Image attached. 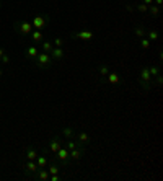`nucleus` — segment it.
<instances>
[{
  "mask_svg": "<svg viewBox=\"0 0 163 181\" xmlns=\"http://www.w3.org/2000/svg\"><path fill=\"white\" fill-rule=\"evenodd\" d=\"M145 36H147V39L150 41H157L158 39V31L150 28V30H145Z\"/></svg>",
  "mask_w": 163,
  "mask_h": 181,
  "instance_id": "4468645a",
  "label": "nucleus"
},
{
  "mask_svg": "<svg viewBox=\"0 0 163 181\" xmlns=\"http://www.w3.org/2000/svg\"><path fill=\"white\" fill-rule=\"evenodd\" d=\"M51 54L52 59H56V60H61L62 57H64V51H62V47H54V49L49 52Z\"/></svg>",
  "mask_w": 163,
  "mask_h": 181,
  "instance_id": "9b49d317",
  "label": "nucleus"
},
{
  "mask_svg": "<svg viewBox=\"0 0 163 181\" xmlns=\"http://www.w3.org/2000/svg\"><path fill=\"white\" fill-rule=\"evenodd\" d=\"M23 168H25L26 171H28V173H36V171H38V165H36V160H28L25 163V165H23Z\"/></svg>",
  "mask_w": 163,
  "mask_h": 181,
  "instance_id": "6e6552de",
  "label": "nucleus"
},
{
  "mask_svg": "<svg viewBox=\"0 0 163 181\" xmlns=\"http://www.w3.org/2000/svg\"><path fill=\"white\" fill-rule=\"evenodd\" d=\"M142 3H145V5H152L153 0H142Z\"/></svg>",
  "mask_w": 163,
  "mask_h": 181,
  "instance_id": "2f4dec72",
  "label": "nucleus"
},
{
  "mask_svg": "<svg viewBox=\"0 0 163 181\" xmlns=\"http://www.w3.org/2000/svg\"><path fill=\"white\" fill-rule=\"evenodd\" d=\"M36 165H38V168H46L47 166V158L46 157H36Z\"/></svg>",
  "mask_w": 163,
  "mask_h": 181,
  "instance_id": "f3484780",
  "label": "nucleus"
},
{
  "mask_svg": "<svg viewBox=\"0 0 163 181\" xmlns=\"http://www.w3.org/2000/svg\"><path fill=\"white\" fill-rule=\"evenodd\" d=\"M57 160L59 161H62V165H67V161H69V158H70V152L67 150L65 147L62 145L61 149H59V150H57Z\"/></svg>",
  "mask_w": 163,
  "mask_h": 181,
  "instance_id": "7ed1b4c3",
  "label": "nucleus"
},
{
  "mask_svg": "<svg viewBox=\"0 0 163 181\" xmlns=\"http://www.w3.org/2000/svg\"><path fill=\"white\" fill-rule=\"evenodd\" d=\"M163 3V0H153V5H157V7H160Z\"/></svg>",
  "mask_w": 163,
  "mask_h": 181,
  "instance_id": "7c9ffc66",
  "label": "nucleus"
},
{
  "mask_svg": "<svg viewBox=\"0 0 163 181\" xmlns=\"http://www.w3.org/2000/svg\"><path fill=\"white\" fill-rule=\"evenodd\" d=\"M137 10L142 11V13H147L148 11V5H145V3H142V2H139L137 3Z\"/></svg>",
  "mask_w": 163,
  "mask_h": 181,
  "instance_id": "a878e982",
  "label": "nucleus"
},
{
  "mask_svg": "<svg viewBox=\"0 0 163 181\" xmlns=\"http://www.w3.org/2000/svg\"><path fill=\"white\" fill-rule=\"evenodd\" d=\"M42 38H44V34H42L39 30H36L34 33L31 34V39L34 41V43H39V41H42Z\"/></svg>",
  "mask_w": 163,
  "mask_h": 181,
  "instance_id": "6ab92c4d",
  "label": "nucleus"
},
{
  "mask_svg": "<svg viewBox=\"0 0 163 181\" xmlns=\"http://www.w3.org/2000/svg\"><path fill=\"white\" fill-rule=\"evenodd\" d=\"M62 136L65 137L67 140H69V139H75V131H73L72 127H64V129H62Z\"/></svg>",
  "mask_w": 163,
  "mask_h": 181,
  "instance_id": "f8f14e48",
  "label": "nucleus"
},
{
  "mask_svg": "<svg viewBox=\"0 0 163 181\" xmlns=\"http://www.w3.org/2000/svg\"><path fill=\"white\" fill-rule=\"evenodd\" d=\"M33 28H36V30H42L44 26L47 25V18L46 16H42V15H36L34 18H33Z\"/></svg>",
  "mask_w": 163,
  "mask_h": 181,
  "instance_id": "20e7f679",
  "label": "nucleus"
},
{
  "mask_svg": "<svg viewBox=\"0 0 163 181\" xmlns=\"http://www.w3.org/2000/svg\"><path fill=\"white\" fill-rule=\"evenodd\" d=\"M85 150H87V145H80V147H77V149H73V150H70V158L73 161H78L83 157Z\"/></svg>",
  "mask_w": 163,
  "mask_h": 181,
  "instance_id": "39448f33",
  "label": "nucleus"
},
{
  "mask_svg": "<svg viewBox=\"0 0 163 181\" xmlns=\"http://www.w3.org/2000/svg\"><path fill=\"white\" fill-rule=\"evenodd\" d=\"M52 44L56 46V47H62V44H64V39L62 38H54V43Z\"/></svg>",
  "mask_w": 163,
  "mask_h": 181,
  "instance_id": "bb28decb",
  "label": "nucleus"
},
{
  "mask_svg": "<svg viewBox=\"0 0 163 181\" xmlns=\"http://www.w3.org/2000/svg\"><path fill=\"white\" fill-rule=\"evenodd\" d=\"M26 54H28V57H30V59H34L36 60V57H38V54H39V52H38V49H36V46H30V47H28V51H26Z\"/></svg>",
  "mask_w": 163,
  "mask_h": 181,
  "instance_id": "dca6fc26",
  "label": "nucleus"
},
{
  "mask_svg": "<svg viewBox=\"0 0 163 181\" xmlns=\"http://www.w3.org/2000/svg\"><path fill=\"white\" fill-rule=\"evenodd\" d=\"M77 140L80 142V144H83V145H88L92 139H90V136H88L87 132H78L77 134Z\"/></svg>",
  "mask_w": 163,
  "mask_h": 181,
  "instance_id": "9d476101",
  "label": "nucleus"
},
{
  "mask_svg": "<svg viewBox=\"0 0 163 181\" xmlns=\"http://www.w3.org/2000/svg\"><path fill=\"white\" fill-rule=\"evenodd\" d=\"M47 171H49V175H59V173H61V168L57 165H51Z\"/></svg>",
  "mask_w": 163,
  "mask_h": 181,
  "instance_id": "393cba45",
  "label": "nucleus"
},
{
  "mask_svg": "<svg viewBox=\"0 0 163 181\" xmlns=\"http://www.w3.org/2000/svg\"><path fill=\"white\" fill-rule=\"evenodd\" d=\"M2 75H3V72H2V69H0V77H2Z\"/></svg>",
  "mask_w": 163,
  "mask_h": 181,
  "instance_id": "f704fd0d",
  "label": "nucleus"
},
{
  "mask_svg": "<svg viewBox=\"0 0 163 181\" xmlns=\"http://www.w3.org/2000/svg\"><path fill=\"white\" fill-rule=\"evenodd\" d=\"M140 47H142V49H150V39L140 38Z\"/></svg>",
  "mask_w": 163,
  "mask_h": 181,
  "instance_id": "b1692460",
  "label": "nucleus"
},
{
  "mask_svg": "<svg viewBox=\"0 0 163 181\" xmlns=\"http://www.w3.org/2000/svg\"><path fill=\"white\" fill-rule=\"evenodd\" d=\"M3 54H5V51H3V49H2V47H0V57H2V55H3Z\"/></svg>",
  "mask_w": 163,
  "mask_h": 181,
  "instance_id": "72a5a7b5",
  "label": "nucleus"
},
{
  "mask_svg": "<svg viewBox=\"0 0 163 181\" xmlns=\"http://www.w3.org/2000/svg\"><path fill=\"white\" fill-rule=\"evenodd\" d=\"M98 72L101 74V77H106L108 74H109V69H108V66H106V64H101V66L98 67Z\"/></svg>",
  "mask_w": 163,
  "mask_h": 181,
  "instance_id": "4be33fe9",
  "label": "nucleus"
},
{
  "mask_svg": "<svg viewBox=\"0 0 163 181\" xmlns=\"http://www.w3.org/2000/svg\"><path fill=\"white\" fill-rule=\"evenodd\" d=\"M134 34L137 36L139 39H140V38H145V28H143V26H135V28H134Z\"/></svg>",
  "mask_w": 163,
  "mask_h": 181,
  "instance_id": "a211bd4d",
  "label": "nucleus"
},
{
  "mask_svg": "<svg viewBox=\"0 0 163 181\" xmlns=\"http://www.w3.org/2000/svg\"><path fill=\"white\" fill-rule=\"evenodd\" d=\"M62 145H64V144H62L61 137H54V139L51 140V144H49V150H51V153H54V155H56L57 150H59Z\"/></svg>",
  "mask_w": 163,
  "mask_h": 181,
  "instance_id": "423d86ee",
  "label": "nucleus"
},
{
  "mask_svg": "<svg viewBox=\"0 0 163 181\" xmlns=\"http://www.w3.org/2000/svg\"><path fill=\"white\" fill-rule=\"evenodd\" d=\"M148 11H150V15L152 16H158V13H160V7H157V5H148Z\"/></svg>",
  "mask_w": 163,
  "mask_h": 181,
  "instance_id": "aec40b11",
  "label": "nucleus"
},
{
  "mask_svg": "<svg viewBox=\"0 0 163 181\" xmlns=\"http://www.w3.org/2000/svg\"><path fill=\"white\" fill-rule=\"evenodd\" d=\"M0 60H2V64H8V62H10V55H8V54H3L2 57H0Z\"/></svg>",
  "mask_w": 163,
  "mask_h": 181,
  "instance_id": "c85d7f7f",
  "label": "nucleus"
},
{
  "mask_svg": "<svg viewBox=\"0 0 163 181\" xmlns=\"http://www.w3.org/2000/svg\"><path fill=\"white\" fill-rule=\"evenodd\" d=\"M18 31H20L23 36L26 34H31V31H33V25L28 23V21H23V23H18Z\"/></svg>",
  "mask_w": 163,
  "mask_h": 181,
  "instance_id": "0eeeda50",
  "label": "nucleus"
},
{
  "mask_svg": "<svg viewBox=\"0 0 163 181\" xmlns=\"http://www.w3.org/2000/svg\"><path fill=\"white\" fill-rule=\"evenodd\" d=\"M148 74H150V77H157L158 74H160V69H158L157 66H152V67H148Z\"/></svg>",
  "mask_w": 163,
  "mask_h": 181,
  "instance_id": "5701e85b",
  "label": "nucleus"
},
{
  "mask_svg": "<svg viewBox=\"0 0 163 181\" xmlns=\"http://www.w3.org/2000/svg\"><path fill=\"white\" fill-rule=\"evenodd\" d=\"M61 178H62L61 175H49V180H51V181H59Z\"/></svg>",
  "mask_w": 163,
  "mask_h": 181,
  "instance_id": "c756f323",
  "label": "nucleus"
},
{
  "mask_svg": "<svg viewBox=\"0 0 163 181\" xmlns=\"http://www.w3.org/2000/svg\"><path fill=\"white\" fill-rule=\"evenodd\" d=\"M52 49H54V44H52L51 41H44V43H42V51H44V52H51Z\"/></svg>",
  "mask_w": 163,
  "mask_h": 181,
  "instance_id": "412c9836",
  "label": "nucleus"
},
{
  "mask_svg": "<svg viewBox=\"0 0 163 181\" xmlns=\"http://www.w3.org/2000/svg\"><path fill=\"white\" fill-rule=\"evenodd\" d=\"M153 78H155V83H157L158 86H160V85L163 83V77H162V74H158V75H157V77H153Z\"/></svg>",
  "mask_w": 163,
  "mask_h": 181,
  "instance_id": "cd10ccee",
  "label": "nucleus"
},
{
  "mask_svg": "<svg viewBox=\"0 0 163 181\" xmlns=\"http://www.w3.org/2000/svg\"><path fill=\"white\" fill-rule=\"evenodd\" d=\"M72 38H75V39H82V41H92L93 39V33L92 31H87V30H80V31H73L72 33Z\"/></svg>",
  "mask_w": 163,
  "mask_h": 181,
  "instance_id": "f03ea898",
  "label": "nucleus"
},
{
  "mask_svg": "<svg viewBox=\"0 0 163 181\" xmlns=\"http://www.w3.org/2000/svg\"><path fill=\"white\" fill-rule=\"evenodd\" d=\"M106 77H108L106 80L109 82L111 85H116V83H119V75H117L116 72H109V74H108Z\"/></svg>",
  "mask_w": 163,
  "mask_h": 181,
  "instance_id": "2eb2a0df",
  "label": "nucleus"
},
{
  "mask_svg": "<svg viewBox=\"0 0 163 181\" xmlns=\"http://www.w3.org/2000/svg\"><path fill=\"white\" fill-rule=\"evenodd\" d=\"M36 178L39 181H47L49 180V171L44 170V168H38V171H36Z\"/></svg>",
  "mask_w": 163,
  "mask_h": 181,
  "instance_id": "1a4fd4ad",
  "label": "nucleus"
},
{
  "mask_svg": "<svg viewBox=\"0 0 163 181\" xmlns=\"http://www.w3.org/2000/svg\"><path fill=\"white\" fill-rule=\"evenodd\" d=\"M26 160H36V157H38V152H36L34 147H28L26 149Z\"/></svg>",
  "mask_w": 163,
  "mask_h": 181,
  "instance_id": "ddd939ff",
  "label": "nucleus"
},
{
  "mask_svg": "<svg viewBox=\"0 0 163 181\" xmlns=\"http://www.w3.org/2000/svg\"><path fill=\"white\" fill-rule=\"evenodd\" d=\"M126 8H127V11H132V10H134V7H132V5H126Z\"/></svg>",
  "mask_w": 163,
  "mask_h": 181,
  "instance_id": "473e14b6",
  "label": "nucleus"
},
{
  "mask_svg": "<svg viewBox=\"0 0 163 181\" xmlns=\"http://www.w3.org/2000/svg\"><path fill=\"white\" fill-rule=\"evenodd\" d=\"M36 62H38V66H39L41 69H49V67H52V57H51V54H47V52L38 54Z\"/></svg>",
  "mask_w": 163,
  "mask_h": 181,
  "instance_id": "f257e3e1",
  "label": "nucleus"
}]
</instances>
